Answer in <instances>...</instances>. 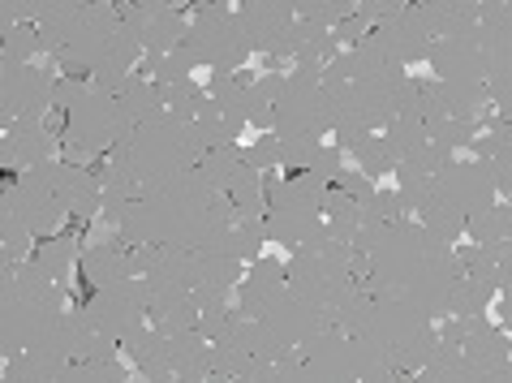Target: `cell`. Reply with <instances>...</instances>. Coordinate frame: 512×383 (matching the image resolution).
I'll use <instances>...</instances> for the list:
<instances>
[{"instance_id": "6da1fadb", "label": "cell", "mask_w": 512, "mask_h": 383, "mask_svg": "<svg viewBox=\"0 0 512 383\" xmlns=\"http://www.w3.org/2000/svg\"><path fill=\"white\" fill-rule=\"evenodd\" d=\"M353 246L371 254V280H366L371 293L409 302L431 319H444L452 310V285H457L465 267L457 263L448 241L435 237L414 216L388 224L366 220L362 233L353 237Z\"/></svg>"}, {"instance_id": "7a4b0ae2", "label": "cell", "mask_w": 512, "mask_h": 383, "mask_svg": "<svg viewBox=\"0 0 512 383\" xmlns=\"http://www.w3.org/2000/svg\"><path fill=\"white\" fill-rule=\"evenodd\" d=\"M233 220L229 194L203 177V168L173 177L168 186L134 198L121 211V241L125 246H186L203 250L224 224Z\"/></svg>"}, {"instance_id": "3957f363", "label": "cell", "mask_w": 512, "mask_h": 383, "mask_svg": "<svg viewBox=\"0 0 512 383\" xmlns=\"http://www.w3.org/2000/svg\"><path fill=\"white\" fill-rule=\"evenodd\" d=\"M323 87L336 99V125L383 130L401 108V95L414 87V69L396 65L383 39L371 31L323 65Z\"/></svg>"}, {"instance_id": "277c9868", "label": "cell", "mask_w": 512, "mask_h": 383, "mask_svg": "<svg viewBox=\"0 0 512 383\" xmlns=\"http://www.w3.org/2000/svg\"><path fill=\"white\" fill-rule=\"evenodd\" d=\"M74 310L69 285L52 280L35 259L0 280V358L13 353H56L65 315Z\"/></svg>"}, {"instance_id": "5b68a950", "label": "cell", "mask_w": 512, "mask_h": 383, "mask_svg": "<svg viewBox=\"0 0 512 383\" xmlns=\"http://www.w3.org/2000/svg\"><path fill=\"white\" fill-rule=\"evenodd\" d=\"M121 143H125L130 173L138 181V198L168 186V181L181 177V173H190V168H198V160L207 155L203 143H198V134H194V125L173 117L168 108L151 112L147 121H138Z\"/></svg>"}, {"instance_id": "8992f818", "label": "cell", "mask_w": 512, "mask_h": 383, "mask_svg": "<svg viewBox=\"0 0 512 383\" xmlns=\"http://www.w3.org/2000/svg\"><path fill=\"white\" fill-rule=\"evenodd\" d=\"M263 186H267V237H272V250H280L284 259L327 233L323 198L332 190V181H323L319 173L284 177L276 168V173H263Z\"/></svg>"}, {"instance_id": "52a82bcc", "label": "cell", "mask_w": 512, "mask_h": 383, "mask_svg": "<svg viewBox=\"0 0 512 383\" xmlns=\"http://www.w3.org/2000/svg\"><path fill=\"white\" fill-rule=\"evenodd\" d=\"M297 358L306 366V379H358V383L396 379V366L388 362V353L366 345L362 336H349L345 328H336V323H327L315 336H306L302 345H297Z\"/></svg>"}, {"instance_id": "ba28073f", "label": "cell", "mask_w": 512, "mask_h": 383, "mask_svg": "<svg viewBox=\"0 0 512 383\" xmlns=\"http://www.w3.org/2000/svg\"><path fill=\"white\" fill-rule=\"evenodd\" d=\"M353 246L349 241H336V237H315L310 246L293 250L284 272H289V289L297 297H306L310 306H319L323 315H332V306L345 297L358 280H353ZM332 323V319H327Z\"/></svg>"}, {"instance_id": "9c48e42d", "label": "cell", "mask_w": 512, "mask_h": 383, "mask_svg": "<svg viewBox=\"0 0 512 383\" xmlns=\"http://www.w3.org/2000/svg\"><path fill=\"white\" fill-rule=\"evenodd\" d=\"M130 130L134 125L125 121L121 99L112 91H99L91 82L87 95L65 112V130H61L65 160L69 164H91V160H99V155H108Z\"/></svg>"}, {"instance_id": "30bf717a", "label": "cell", "mask_w": 512, "mask_h": 383, "mask_svg": "<svg viewBox=\"0 0 512 383\" xmlns=\"http://www.w3.org/2000/svg\"><path fill=\"white\" fill-rule=\"evenodd\" d=\"M190 52L198 56L203 69H241L254 56L246 22H241L237 5H198L190 9Z\"/></svg>"}, {"instance_id": "8fae6325", "label": "cell", "mask_w": 512, "mask_h": 383, "mask_svg": "<svg viewBox=\"0 0 512 383\" xmlns=\"http://www.w3.org/2000/svg\"><path fill=\"white\" fill-rule=\"evenodd\" d=\"M272 130L284 134H332L336 130V99L323 87V69H293L284 78L280 104H276V125Z\"/></svg>"}, {"instance_id": "7c38bea8", "label": "cell", "mask_w": 512, "mask_h": 383, "mask_svg": "<svg viewBox=\"0 0 512 383\" xmlns=\"http://www.w3.org/2000/svg\"><path fill=\"white\" fill-rule=\"evenodd\" d=\"M0 203H9L18 216L31 224L35 237H56L65 229V216H74L65 203L61 186H56V164H39V168H22L13 181H5Z\"/></svg>"}, {"instance_id": "4fadbf2b", "label": "cell", "mask_w": 512, "mask_h": 383, "mask_svg": "<svg viewBox=\"0 0 512 383\" xmlns=\"http://www.w3.org/2000/svg\"><path fill=\"white\" fill-rule=\"evenodd\" d=\"M65 69L61 65H31L0 56V125L9 121H44L52 112V87Z\"/></svg>"}, {"instance_id": "5bb4252c", "label": "cell", "mask_w": 512, "mask_h": 383, "mask_svg": "<svg viewBox=\"0 0 512 383\" xmlns=\"http://www.w3.org/2000/svg\"><path fill=\"white\" fill-rule=\"evenodd\" d=\"M478 39H482V52H487V87H491L495 117L512 121V5L482 0Z\"/></svg>"}, {"instance_id": "9a60e30c", "label": "cell", "mask_w": 512, "mask_h": 383, "mask_svg": "<svg viewBox=\"0 0 512 383\" xmlns=\"http://www.w3.org/2000/svg\"><path fill=\"white\" fill-rule=\"evenodd\" d=\"M117 31H121L117 0H87L74 35H69V48L61 52V69L65 74H78V78H91V69L117 44Z\"/></svg>"}, {"instance_id": "2e32d148", "label": "cell", "mask_w": 512, "mask_h": 383, "mask_svg": "<svg viewBox=\"0 0 512 383\" xmlns=\"http://www.w3.org/2000/svg\"><path fill=\"white\" fill-rule=\"evenodd\" d=\"M87 315L95 319V328H104L108 336L125 340L134 328L142 323H151V310H147V285H142V276H125L117 285H104L91 293L87 302Z\"/></svg>"}, {"instance_id": "e0dca14e", "label": "cell", "mask_w": 512, "mask_h": 383, "mask_svg": "<svg viewBox=\"0 0 512 383\" xmlns=\"http://www.w3.org/2000/svg\"><path fill=\"white\" fill-rule=\"evenodd\" d=\"M65 160V143L61 134L52 130L48 121H9L0 125V164L9 173H22V168H39V164H56Z\"/></svg>"}, {"instance_id": "ac0fdd59", "label": "cell", "mask_w": 512, "mask_h": 383, "mask_svg": "<svg viewBox=\"0 0 512 383\" xmlns=\"http://www.w3.org/2000/svg\"><path fill=\"white\" fill-rule=\"evenodd\" d=\"M439 181H444V190L461 203L465 216H478V211H491L495 203H500L495 168H491V160H482V155H474V151L444 160V168H439Z\"/></svg>"}, {"instance_id": "d6986e66", "label": "cell", "mask_w": 512, "mask_h": 383, "mask_svg": "<svg viewBox=\"0 0 512 383\" xmlns=\"http://www.w3.org/2000/svg\"><path fill=\"white\" fill-rule=\"evenodd\" d=\"M237 13L246 22L254 56H289L297 13L284 0H237Z\"/></svg>"}, {"instance_id": "ffe728a7", "label": "cell", "mask_w": 512, "mask_h": 383, "mask_svg": "<svg viewBox=\"0 0 512 383\" xmlns=\"http://www.w3.org/2000/svg\"><path fill=\"white\" fill-rule=\"evenodd\" d=\"M375 35L383 39V48L396 65L414 69V65H426V56H431V44H435V31H431V18H426V9L418 0H409V5L396 13V18L379 22Z\"/></svg>"}, {"instance_id": "44dd1931", "label": "cell", "mask_w": 512, "mask_h": 383, "mask_svg": "<svg viewBox=\"0 0 512 383\" xmlns=\"http://www.w3.org/2000/svg\"><path fill=\"white\" fill-rule=\"evenodd\" d=\"M147 310H151V323L160 332H190L198 328V293L186 285V280H173V276H147Z\"/></svg>"}, {"instance_id": "7402d4cb", "label": "cell", "mask_w": 512, "mask_h": 383, "mask_svg": "<svg viewBox=\"0 0 512 383\" xmlns=\"http://www.w3.org/2000/svg\"><path fill=\"white\" fill-rule=\"evenodd\" d=\"M56 353L74 362H91V358H117L121 340L108 336L104 328H95V319L87 315V306H74L61 323V336H56Z\"/></svg>"}, {"instance_id": "603a6c76", "label": "cell", "mask_w": 512, "mask_h": 383, "mask_svg": "<svg viewBox=\"0 0 512 383\" xmlns=\"http://www.w3.org/2000/svg\"><path fill=\"white\" fill-rule=\"evenodd\" d=\"M461 353L469 362H474V371H478V379H500V371L512 362V332L508 328H500V323H482V328H474L465 336V345H461Z\"/></svg>"}, {"instance_id": "cb8c5ba5", "label": "cell", "mask_w": 512, "mask_h": 383, "mask_svg": "<svg viewBox=\"0 0 512 383\" xmlns=\"http://www.w3.org/2000/svg\"><path fill=\"white\" fill-rule=\"evenodd\" d=\"M56 186H61L69 211L78 220H95L99 207H104V181L99 173H91L87 164H69V160H56Z\"/></svg>"}, {"instance_id": "d4e9b609", "label": "cell", "mask_w": 512, "mask_h": 383, "mask_svg": "<svg viewBox=\"0 0 512 383\" xmlns=\"http://www.w3.org/2000/svg\"><path fill=\"white\" fill-rule=\"evenodd\" d=\"M211 371H216V379H276V366L254 358L233 332L211 340Z\"/></svg>"}, {"instance_id": "484cf974", "label": "cell", "mask_w": 512, "mask_h": 383, "mask_svg": "<svg viewBox=\"0 0 512 383\" xmlns=\"http://www.w3.org/2000/svg\"><path fill=\"white\" fill-rule=\"evenodd\" d=\"M168 362H173V379H216L211 371V340L190 328V332H173L168 336Z\"/></svg>"}, {"instance_id": "4316f807", "label": "cell", "mask_w": 512, "mask_h": 383, "mask_svg": "<svg viewBox=\"0 0 512 383\" xmlns=\"http://www.w3.org/2000/svg\"><path fill=\"white\" fill-rule=\"evenodd\" d=\"M78 276L87 280L91 289H104V285H117V280L134 276V267H130V246H125V241H108V246L82 250Z\"/></svg>"}, {"instance_id": "83f0119b", "label": "cell", "mask_w": 512, "mask_h": 383, "mask_svg": "<svg viewBox=\"0 0 512 383\" xmlns=\"http://www.w3.org/2000/svg\"><path fill=\"white\" fill-rule=\"evenodd\" d=\"M284 78L289 74H280V69L267 65L263 74L250 82V91H246V134H267L276 125V104H280Z\"/></svg>"}, {"instance_id": "f1b7e54d", "label": "cell", "mask_w": 512, "mask_h": 383, "mask_svg": "<svg viewBox=\"0 0 512 383\" xmlns=\"http://www.w3.org/2000/svg\"><path fill=\"white\" fill-rule=\"evenodd\" d=\"M35 233L9 203H0V276H13L18 267L35 259Z\"/></svg>"}, {"instance_id": "f546056e", "label": "cell", "mask_w": 512, "mask_h": 383, "mask_svg": "<svg viewBox=\"0 0 512 383\" xmlns=\"http://www.w3.org/2000/svg\"><path fill=\"white\" fill-rule=\"evenodd\" d=\"M323 224H327V237L349 241V246H353V237H358L362 224H366V207L353 194L332 186V190H327V198H323Z\"/></svg>"}, {"instance_id": "4dcf8cb0", "label": "cell", "mask_w": 512, "mask_h": 383, "mask_svg": "<svg viewBox=\"0 0 512 383\" xmlns=\"http://www.w3.org/2000/svg\"><path fill=\"white\" fill-rule=\"evenodd\" d=\"M82 9H87V0H48L44 5V13L35 18V26H39V35H44L48 52L61 56L69 48V35H74Z\"/></svg>"}, {"instance_id": "1f68e13d", "label": "cell", "mask_w": 512, "mask_h": 383, "mask_svg": "<svg viewBox=\"0 0 512 383\" xmlns=\"http://www.w3.org/2000/svg\"><path fill=\"white\" fill-rule=\"evenodd\" d=\"M186 35H190V9L164 5L160 13L147 18V52L142 56H168L173 48L186 44Z\"/></svg>"}, {"instance_id": "d6a6232c", "label": "cell", "mask_w": 512, "mask_h": 383, "mask_svg": "<svg viewBox=\"0 0 512 383\" xmlns=\"http://www.w3.org/2000/svg\"><path fill=\"white\" fill-rule=\"evenodd\" d=\"M35 263L44 267L52 280L69 285V280H74V272H78V263H82V241H78L74 233L44 237V241H39V250H35Z\"/></svg>"}, {"instance_id": "836d02e7", "label": "cell", "mask_w": 512, "mask_h": 383, "mask_svg": "<svg viewBox=\"0 0 512 383\" xmlns=\"http://www.w3.org/2000/svg\"><path fill=\"white\" fill-rule=\"evenodd\" d=\"M198 168H203V177H207L216 190H224V194H229L233 186H241V181L254 173L237 143H229V147H211L203 160H198Z\"/></svg>"}, {"instance_id": "e575fe53", "label": "cell", "mask_w": 512, "mask_h": 383, "mask_svg": "<svg viewBox=\"0 0 512 383\" xmlns=\"http://www.w3.org/2000/svg\"><path fill=\"white\" fill-rule=\"evenodd\" d=\"M495 297H500L495 280L474 272V267H465V272L457 276V285H452V310L448 315H487Z\"/></svg>"}, {"instance_id": "d590c367", "label": "cell", "mask_w": 512, "mask_h": 383, "mask_svg": "<svg viewBox=\"0 0 512 383\" xmlns=\"http://www.w3.org/2000/svg\"><path fill=\"white\" fill-rule=\"evenodd\" d=\"M121 112H125V121L138 125V121H147L151 112H160L164 108V99H160V82L147 78V74H134L130 82L121 87Z\"/></svg>"}, {"instance_id": "8d00e7d4", "label": "cell", "mask_w": 512, "mask_h": 383, "mask_svg": "<svg viewBox=\"0 0 512 383\" xmlns=\"http://www.w3.org/2000/svg\"><path fill=\"white\" fill-rule=\"evenodd\" d=\"M383 138H388L392 151L401 155V160H405L409 151H418L422 143H431V138H426V117H422V108H418V104H414V108H401L388 125H383Z\"/></svg>"}, {"instance_id": "74e56055", "label": "cell", "mask_w": 512, "mask_h": 383, "mask_svg": "<svg viewBox=\"0 0 512 383\" xmlns=\"http://www.w3.org/2000/svg\"><path fill=\"white\" fill-rule=\"evenodd\" d=\"M160 99H164V108L173 112V117L194 121L198 112H203V104H207V82H198V78L164 82V87H160Z\"/></svg>"}, {"instance_id": "f35d334b", "label": "cell", "mask_w": 512, "mask_h": 383, "mask_svg": "<svg viewBox=\"0 0 512 383\" xmlns=\"http://www.w3.org/2000/svg\"><path fill=\"white\" fill-rule=\"evenodd\" d=\"M366 220H375V224H388V220H401V216H409V203H405V190L396 186V177H392V186H375V194L366 198Z\"/></svg>"}, {"instance_id": "ab89813d", "label": "cell", "mask_w": 512, "mask_h": 383, "mask_svg": "<svg viewBox=\"0 0 512 383\" xmlns=\"http://www.w3.org/2000/svg\"><path fill=\"white\" fill-rule=\"evenodd\" d=\"M241 155H246V164L254 168V173H276V168H284V147H280V134L267 130V134H254L246 147H241Z\"/></svg>"}, {"instance_id": "60d3db41", "label": "cell", "mask_w": 512, "mask_h": 383, "mask_svg": "<svg viewBox=\"0 0 512 383\" xmlns=\"http://www.w3.org/2000/svg\"><path fill=\"white\" fill-rule=\"evenodd\" d=\"M237 319H241L237 302H207V306H198V332H203L207 340L229 336L237 328Z\"/></svg>"}, {"instance_id": "b9f144b4", "label": "cell", "mask_w": 512, "mask_h": 383, "mask_svg": "<svg viewBox=\"0 0 512 383\" xmlns=\"http://www.w3.org/2000/svg\"><path fill=\"white\" fill-rule=\"evenodd\" d=\"M229 203H233V216H267V186H263V173H250L241 186L229 190Z\"/></svg>"}, {"instance_id": "7bdbcfd3", "label": "cell", "mask_w": 512, "mask_h": 383, "mask_svg": "<svg viewBox=\"0 0 512 383\" xmlns=\"http://www.w3.org/2000/svg\"><path fill=\"white\" fill-rule=\"evenodd\" d=\"M87 87H91V78L61 74V78H56V87H52V112H69L82 95H87Z\"/></svg>"}, {"instance_id": "ee69618b", "label": "cell", "mask_w": 512, "mask_h": 383, "mask_svg": "<svg viewBox=\"0 0 512 383\" xmlns=\"http://www.w3.org/2000/svg\"><path fill=\"white\" fill-rule=\"evenodd\" d=\"M332 186H340L345 194H353V198H358V203H366V198L375 194V186H379V181H375L371 173H362L358 164H345V168H340V173H336V181H332Z\"/></svg>"}, {"instance_id": "f6af8a7d", "label": "cell", "mask_w": 512, "mask_h": 383, "mask_svg": "<svg viewBox=\"0 0 512 383\" xmlns=\"http://www.w3.org/2000/svg\"><path fill=\"white\" fill-rule=\"evenodd\" d=\"M409 5V0H358V13L371 26H379V22H388V18H396V13H401Z\"/></svg>"}, {"instance_id": "bcb514c9", "label": "cell", "mask_w": 512, "mask_h": 383, "mask_svg": "<svg viewBox=\"0 0 512 383\" xmlns=\"http://www.w3.org/2000/svg\"><path fill=\"white\" fill-rule=\"evenodd\" d=\"M371 31H375V26L366 22L362 13H353V18H345V22L336 26V44H340V52H345V48H353V44H358L362 35H371Z\"/></svg>"}, {"instance_id": "7dc6e473", "label": "cell", "mask_w": 512, "mask_h": 383, "mask_svg": "<svg viewBox=\"0 0 512 383\" xmlns=\"http://www.w3.org/2000/svg\"><path fill=\"white\" fill-rule=\"evenodd\" d=\"M487 319L512 332V285H508V289H500V297L491 302V315H487Z\"/></svg>"}, {"instance_id": "c3c4849f", "label": "cell", "mask_w": 512, "mask_h": 383, "mask_svg": "<svg viewBox=\"0 0 512 383\" xmlns=\"http://www.w3.org/2000/svg\"><path fill=\"white\" fill-rule=\"evenodd\" d=\"M130 5H134V9H142V13H160V9L168 5V0H130Z\"/></svg>"}, {"instance_id": "681fc988", "label": "cell", "mask_w": 512, "mask_h": 383, "mask_svg": "<svg viewBox=\"0 0 512 383\" xmlns=\"http://www.w3.org/2000/svg\"><path fill=\"white\" fill-rule=\"evenodd\" d=\"M500 379H508V383H512V362H508V366H504V371H500Z\"/></svg>"}, {"instance_id": "f907efd6", "label": "cell", "mask_w": 512, "mask_h": 383, "mask_svg": "<svg viewBox=\"0 0 512 383\" xmlns=\"http://www.w3.org/2000/svg\"><path fill=\"white\" fill-rule=\"evenodd\" d=\"M203 5H229V0H203Z\"/></svg>"}]
</instances>
